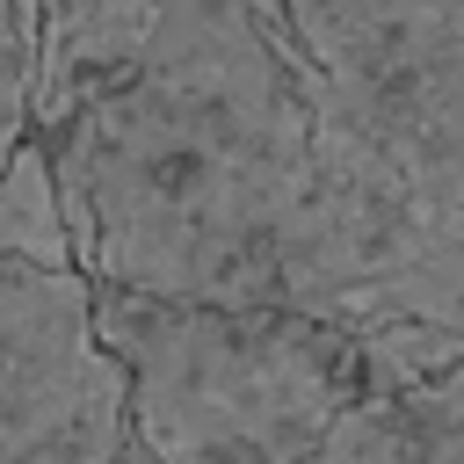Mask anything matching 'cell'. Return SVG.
Masks as SVG:
<instances>
[{
  "label": "cell",
  "instance_id": "6da1fadb",
  "mask_svg": "<svg viewBox=\"0 0 464 464\" xmlns=\"http://www.w3.org/2000/svg\"><path fill=\"white\" fill-rule=\"evenodd\" d=\"M319 80L283 0H218L72 116L44 123L94 290L268 304L312 203Z\"/></svg>",
  "mask_w": 464,
  "mask_h": 464
},
{
  "label": "cell",
  "instance_id": "7a4b0ae2",
  "mask_svg": "<svg viewBox=\"0 0 464 464\" xmlns=\"http://www.w3.org/2000/svg\"><path fill=\"white\" fill-rule=\"evenodd\" d=\"M94 341L123 370L145 464H304L355 406L464 362L428 326L348 334L268 304H174L94 290Z\"/></svg>",
  "mask_w": 464,
  "mask_h": 464
},
{
  "label": "cell",
  "instance_id": "3957f363",
  "mask_svg": "<svg viewBox=\"0 0 464 464\" xmlns=\"http://www.w3.org/2000/svg\"><path fill=\"white\" fill-rule=\"evenodd\" d=\"M123 399V370L94 341V283L0 261V457L44 450Z\"/></svg>",
  "mask_w": 464,
  "mask_h": 464
},
{
  "label": "cell",
  "instance_id": "277c9868",
  "mask_svg": "<svg viewBox=\"0 0 464 464\" xmlns=\"http://www.w3.org/2000/svg\"><path fill=\"white\" fill-rule=\"evenodd\" d=\"M218 0H51V29H44V102H36V130L72 116L80 102L109 94L152 36H167L174 22L203 14Z\"/></svg>",
  "mask_w": 464,
  "mask_h": 464
},
{
  "label": "cell",
  "instance_id": "5b68a950",
  "mask_svg": "<svg viewBox=\"0 0 464 464\" xmlns=\"http://www.w3.org/2000/svg\"><path fill=\"white\" fill-rule=\"evenodd\" d=\"M304 464H464V362L420 392L355 406Z\"/></svg>",
  "mask_w": 464,
  "mask_h": 464
},
{
  "label": "cell",
  "instance_id": "8992f818",
  "mask_svg": "<svg viewBox=\"0 0 464 464\" xmlns=\"http://www.w3.org/2000/svg\"><path fill=\"white\" fill-rule=\"evenodd\" d=\"M0 261L44 268V276H80L72 225H65V196H58V174H51L44 138H29V145L0 167Z\"/></svg>",
  "mask_w": 464,
  "mask_h": 464
},
{
  "label": "cell",
  "instance_id": "52a82bcc",
  "mask_svg": "<svg viewBox=\"0 0 464 464\" xmlns=\"http://www.w3.org/2000/svg\"><path fill=\"white\" fill-rule=\"evenodd\" d=\"M51 0H0V167L36 138Z\"/></svg>",
  "mask_w": 464,
  "mask_h": 464
}]
</instances>
